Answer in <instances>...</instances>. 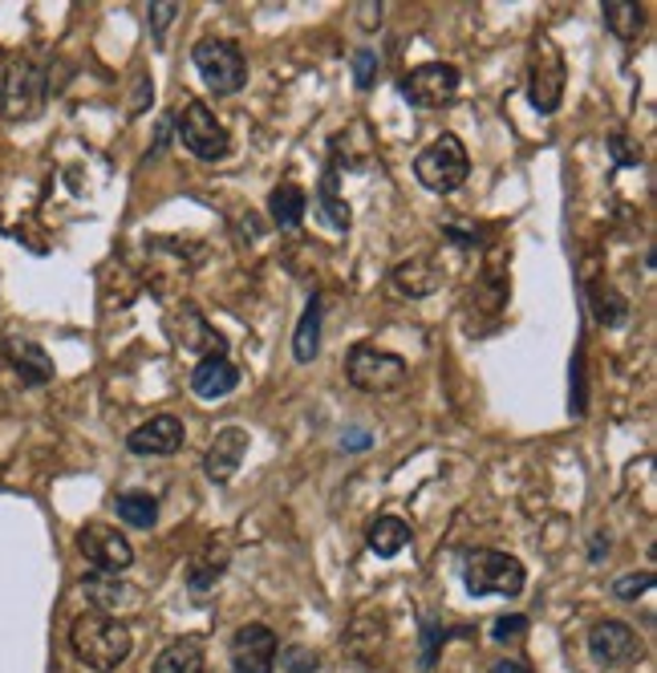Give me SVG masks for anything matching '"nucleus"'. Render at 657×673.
I'll list each match as a JSON object with an SVG mask.
<instances>
[{
    "label": "nucleus",
    "mask_w": 657,
    "mask_h": 673,
    "mask_svg": "<svg viewBox=\"0 0 657 673\" xmlns=\"http://www.w3.org/2000/svg\"><path fill=\"white\" fill-rule=\"evenodd\" d=\"M353 73H357V85H362V90H370V85H374V73H377L374 49H357V58H353Z\"/></svg>",
    "instance_id": "27"
},
{
    "label": "nucleus",
    "mask_w": 657,
    "mask_h": 673,
    "mask_svg": "<svg viewBox=\"0 0 657 673\" xmlns=\"http://www.w3.org/2000/svg\"><path fill=\"white\" fill-rule=\"evenodd\" d=\"M175 126H179V142H183L195 159H203V163L223 159L228 146H232V142H228V131H223V122L215 119L203 102H188V106L179 110Z\"/></svg>",
    "instance_id": "6"
},
{
    "label": "nucleus",
    "mask_w": 657,
    "mask_h": 673,
    "mask_svg": "<svg viewBox=\"0 0 657 673\" xmlns=\"http://www.w3.org/2000/svg\"><path fill=\"white\" fill-rule=\"evenodd\" d=\"M130 645H134V641H130V629L122 625L118 616L98 613V609L73 616L70 650H73V657L82 665H90V670H98V673L118 670V665L130 657Z\"/></svg>",
    "instance_id": "1"
},
{
    "label": "nucleus",
    "mask_w": 657,
    "mask_h": 673,
    "mask_svg": "<svg viewBox=\"0 0 657 673\" xmlns=\"http://www.w3.org/2000/svg\"><path fill=\"white\" fill-rule=\"evenodd\" d=\"M41 102H46V73L29 65V61L12 65L4 73V82H0V110L9 119H29V114H37Z\"/></svg>",
    "instance_id": "8"
},
{
    "label": "nucleus",
    "mask_w": 657,
    "mask_h": 673,
    "mask_svg": "<svg viewBox=\"0 0 657 673\" xmlns=\"http://www.w3.org/2000/svg\"><path fill=\"white\" fill-rule=\"evenodd\" d=\"M588 653L600 665H629L641 657V641H637V633L625 621H600L588 633Z\"/></svg>",
    "instance_id": "12"
},
{
    "label": "nucleus",
    "mask_w": 657,
    "mask_h": 673,
    "mask_svg": "<svg viewBox=\"0 0 657 673\" xmlns=\"http://www.w3.org/2000/svg\"><path fill=\"white\" fill-rule=\"evenodd\" d=\"M528 98L540 114H552L564 98V61L556 53L552 41L536 45V61H532V78H528Z\"/></svg>",
    "instance_id": "11"
},
{
    "label": "nucleus",
    "mask_w": 657,
    "mask_h": 673,
    "mask_svg": "<svg viewBox=\"0 0 657 673\" xmlns=\"http://www.w3.org/2000/svg\"><path fill=\"white\" fill-rule=\"evenodd\" d=\"M321 349V300H313V305L305 308V317H301V325H296V337H293V354L301 366H309L313 357H317Z\"/></svg>",
    "instance_id": "23"
},
{
    "label": "nucleus",
    "mask_w": 657,
    "mask_h": 673,
    "mask_svg": "<svg viewBox=\"0 0 657 673\" xmlns=\"http://www.w3.org/2000/svg\"><path fill=\"white\" fill-rule=\"evenodd\" d=\"M609 146H613V154H617V163H637V159H641L637 151H625V142H621V139H613Z\"/></svg>",
    "instance_id": "32"
},
{
    "label": "nucleus",
    "mask_w": 657,
    "mask_h": 673,
    "mask_svg": "<svg viewBox=\"0 0 657 673\" xmlns=\"http://www.w3.org/2000/svg\"><path fill=\"white\" fill-rule=\"evenodd\" d=\"M4 354H9V366L17 369V378H21L24 386H46V381L53 378V361H49V354L41 345L9 337V341H4Z\"/></svg>",
    "instance_id": "16"
},
{
    "label": "nucleus",
    "mask_w": 657,
    "mask_h": 673,
    "mask_svg": "<svg viewBox=\"0 0 657 673\" xmlns=\"http://www.w3.org/2000/svg\"><path fill=\"white\" fill-rule=\"evenodd\" d=\"M317 200H321V212H325L328 227L345 232V227H350V207H345V200H341V191H337V166H328L325 175H321Z\"/></svg>",
    "instance_id": "24"
},
{
    "label": "nucleus",
    "mask_w": 657,
    "mask_h": 673,
    "mask_svg": "<svg viewBox=\"0 0 657 673\" xmlns=\"http://www.w3.org/2000/svg\"><path fill=\"white\" fill-rule=\"evenodd\" d=\"M492 673H528L519 662H499V665H492Z\"/></svg>",
    "instance_id": "33"
},
{
    "label": "nucleus",
    "mask_w": 657,
    "mask_h": 673,
    "mask_svg": "<svg viewBox=\"0 0 657 673\" xmlns=\"http://www.w3.org/2000/svg\"><path fill=\"white\" fill-rule=\"evenodd\" d=\"M244 455H247V430L228 426V430L215 435V442L208 447V455H203V471H208L212 483H228V479L240 471Z\"/></svg>",
    "instance_id": "14"
},
{
    "label": "nucleus",
    "mask_w": 657,
    "mask_h": 673,
    "mask_svg": "<svg viewBox=\"0 0 657 673\" xmlns=\"http://www.w3.org/2000/svg\"><path fill=\"white\" fill-rule=\"evenodd\" d=\"M284 670L289 673H313L317 670V653H309V650H289V657H284Z\"/></svg>",
    "instance_id": "29"
},
{
    "label": "nucleus",
    "mask_w": 657,
    "mask_h": 673,
    "mask_svg": "<svg viewBox=\"0 0 657 673\" xmlns=\"http://www.w3.org/2000/svg\"><path fill=\"white\" fill-rule=\"evenodd\" d=\"M305 203L309 195L296 183H281V187L269 195V215L272 224L284 227V232H293V227H301V220H305Z\"/></svg>",
    "instance_id": "18"
},
{
    "label": "nucleus",
    "mask_w": 657,
    "mask_h": 673,
    "mask_svg": "<svg viewBox=\"0 0 657 673\" xmlns=\"http://www.w3.org/2000/svg\"><path fill=\"white\" fill-rule=\"evenodd\" d=\"M154 673H208V662H203V645L195 638L171 641V645L159 653Z\"/></svg>",
    "instance_id": "19"
},
{
    "label": "nucleus",
    "mask_w": 657,
    "mask_h": 673,
    "mask_svg": "<svg viewBox=\"0 0 657 673\" xmlns=\"http://www.w3.org/2000/svg\"><path fill=\"white\" fill-rule=\"evenodd\" d=\"M191 61H195V70L203 73V82H208V90H212L215 98H228V94H240V90H244L247 61L235 41L208 37V41H200V45L191 49Z\"/></svg>",
    "instance_id": "4"
},
{
    "label": "nucleus",
    "mask_w": 657,
    "mask_h": 673,
    "mask_svg": "<svg viewBox=\"0 0 657 673\" xmlns=\"http://www.w3.org/2000/svg\"><path fill=\"white\" fill-rule=\"evenodd\" d=\"M382 9H386V4H374V0H365V4H357V21H362L365 29H377V24H382Z\"/></svg>",
    "instance_id": "30"
},
{
    "label": "nucleus",
    "mask_w": 657,
    "mask_h": 673,
    "mask_svg": "<svg viewBox=\"0 0 657 673\" xmlns=\"http://www.w3.org/2000/svg\"><path fill=\"white\" fill-rule=\"evenodd\" d=\"M463 580L475 596H519L528 572L516 555L495 552V548H475L463 564Z\"/></svg>",
    "instance_id": "2"
},
{
    "label": "nucleus",
    "mask_w": 657,
    "mask_h": 673,
    "mask_svg": "<svg viewBox=\"0 0 657 673\" xmlns=\"http://www.w3.org/2000/svg\"><path fill=\"white\" fill-rule=\"evenodd\" d=\"M524 633H528V616H499L492 629L495 641H516L524 638Z\"/></svg>",
    "instance_id": "28"
},
{
    "label": "nucleus",
    "mask_w": 657,
    "mask_h": 673,
    "mask_svg": "<svg viewBox=\"0 0 657 673\" xmlns=\"http://www.w3.org/2000/svg\"><path fill=\"white\" fill-rule=\"evenodd\" d=\"M78 552L94 564V572H107V577H118L134 564V548L118 528H107V523H90L78 532Z\"/></svg>",
    "instance_id": "7"
},
{
    "label": "nucleus",
    "mask_w": 657,
    "mask_h": 673,
    "mask_svg": "<svg viewBox=\"0 0 657 673\" xmlns=\"http://www.w3.org/2000/svg\"><path fill=\"white\" fill-rule=\"evenodd\" d=\"M414 175H418V183H423L426 191H438V195L458 191L471 175V159L467 151H463V142H458L455 134H443V139H435L431 146H423L418 159H414Z\"/></svg>",
    "instance_id": "3"
},
{
    "label": "nucleus",
    "mask_w": 657,
    "mask_h": 673,
    "mask_svg": "<svg viewBox=\"0 0 657 673\" xmlns=\"http://www.w3.org/2000/svg\"><path fill=\"white\" fill-rule=\"evenodd\" d=\"M175 9L179 4H171V0H166V4H151V21H154V37L163 33V24L171 21V17H175Z\"/></svg>",
    "instance_id": "31"
},
{
    "label": "nucleus",
    "mask_w": 657,
    "mask_h": 673,
    "mask_svg": "<svg viewBox=\"0 0 657 673\" xmlns=\"http://www.w3.org/2000/svg\"><path fill=\"white\" fill-rule=\"evenodd\" d=\"M281 657V641L269 625H244L232 638V665L235 673H272Z\"/></svg>",
    "instance_id": "10"
},
{
    "label": "nucleus",
    "mask_w": 657,
    "mask_h": 673,
    "mask_svg": "<svg viewBox=\"0 0 657 673\" xmlns=\"http://www.w3.org/2000/svg\"><path fill=\"white\" fill-rule=\"evenodd\" d=\"M402 94L423 110L443 106V102H451V98L458 94V70L455 65H446V61L418 65V70H411V78H402Z\"/></svg>",
    "instance_id": "9"
},
{
    "label": "nucleus",
    "mask_w": 657,
    "mask_h": 673,
    "mask_svg": "<svg viewBox=\"0 0 657 673\" xmlns=\"http://www.w3.org/2000/svg\"><path fill=\"white\" fill-rule=\"evenodd\" d=\"M646 589H654V572H634V577H621L613 584V596L617 601H637Z\"/></svg>",
    "instance_id": "26"
},
{
    "label": "nucleus",
    "mask_w": 657,
    "mask_h": 673,
    "mask_svg": "<svg viewBox=\"0 0 657 673\" xmlns=\"http://www.w3.org/2000/svg\"><path fill=\"white\" fill-rule=\"evenodd\" d=\"M82 592L90 596V604H94L98 613H110L114 616V609H122V604H134V596L118 577H107V572H94V577H82Z\"/></svg>",
    "instance_id": "17"
},
{
    "label": "nucleus",
    "mask_w": 657,
    "mask_h": 673,
    "mask_svg": "<svg viewBox=\"0 0 657 673\" xmlns=\"http://www.w3.org/2000/svg\"><path fill=\"white\" fill-rule=\"evenodd\" d=\"M394 284H398L402 293L426 296V293H435L438 284H443V272L431 268V261H426V256H418V261H402L398 268H394Z\"/></svg>",
    "instance_id": "20"
},
{
    "label": "nucleus",
    "mask_w": 657,
    "mask_h": 673,
    "mask_svg": "<svg viewBox=\"0 0 657 673\" xmlns=\"http://www.w3.org/2000/svg\"><path fill=\"white\" fill-rule=\"evenodd\" d=\"M345 374L357 390L365 394H390L406 386L411 378V366L402 361L398 354H390V349H377V345H353L350 349V361H345Z\"/></svg>",
    "instance_id": "5"
},
{
    "label": "nucleus",
    "mask_w": 657,
    "mask_h": 673,
    "mask_svg": "<svg viewBox=\"0 0 657 673\" xmlns=\"http://www.w3.org/2000/svg\"><path fill=\"white\" fill-rule=\"evenodd\" d=\"M605 21H609V29L621 37V41H629V37H637L641 12H637L634 4H625V0H605Z\"/></svg>",
    "instance_id": "25"
},
{
    "label": "nucleus",
    "mask_w": 657,
    "mask_h": 673,
    "mask_svg": "<svg viewBox=\"0 0 657 673\" xmlns=\"http://www.w3.org/2000/svg\"><path fill=\"white\" fill-rule=\"evenodd\" d=\"M365 540H370V548H374L377 555H398L402 548L411 543V528H406V520H398V516H377V520L370 523Z\"/></svg>",
    "instance_id": "21"
},
{
    "label": "nucleus",
    "mask_w": 657,
    "mask_h": 673,
    "mask_svg": "<svg viewBox=\"0 0 657 673\" xmlns=\"http://www.w3.org/2000/svg\"><path fill=\"white\" fill-rule=\"evenodd\" d=\"M118 520L127 523V528H154L159 520V499L146 496V491H127V496H118Z\"/></svg>",
    "instance_id": "22"
},
{
    "label": "nucleus",
    "mask_w": 657,
    "mask_h": 673,
    "mask_svg": "<svg viewBox=\"0 0 657 673\" xmlns=\"http://www.w3.org/2000/svg\"><path fill=\"white\" fill-rule=\"evenodd\" d=\"M235 386H240V369H235L223 354L203 357L200 366H195V374H191V390L200 394V398H208V402L228 398Z\"/></svg>",
    "instance_id": "15"
},
{
    "label": "nucleus",
    "mask_w": 657,
    "mask_h": 673,
    "mask_svg": "<svg viewBox=\"0 0 657 673\" xmlns=\"http://www.w3.org/2000/svg\"><path fill=\"white\" fill-rule=\"evenodd\" d=\"M127 447L134 455H175L183 447V422H179L175 414H154L139 430H130Z\"/></svg>",
    "instance_id": "13"
}]
</instances>
